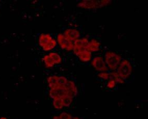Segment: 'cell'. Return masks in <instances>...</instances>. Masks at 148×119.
<instances>
[{
  "label": "cell",
  "mask_w": 148,
  "mask_h": 119,
  "mask_svg": "<svg viewBox=\"0 0 148 119\" xmlns=\"http://www.w3.org/2000/svg\"><path fill=\"white\" fill-rule=\"evenodd\" d=\"M121 59V56L112 52H108L105 55L106 64L112 70H114L118 68Z\"/></svg>",
  "instance_id": "cell-1"
},
{
  "label": "cell",
  "mask_w": 148,
  "mask_h": 119,
  "mask_svg": "<svg viewBox=\"0 0 148 119\" xmlns=\"http://www.w3.org/2000/svg\"><path fill=\"white\" fill-rule=\"evenodd\" d=\"M111 2V1H95L88 0L83 1L77 4L79 8H101L108 5Z\"/></svg>",
  "instance_id": "cell-2"
},
{
  "label": "cell",
  "mask_w": 148,
  "mask_h": 119,
  "mask_svg": "<svg viewBox=\"0 0 148 119\" xmlns=\"http://www.w3.org/2000/svg\"><path fill=\"white\" fill-rule=\"evenodd\" d=\"M132 66L130 62L127 60H124L119 65L117 73L124 80L130 76L132 72Z\"/></svg>",
  "instance_id": "cell-3"
},
{
  "label": "cell",
  "mask_w": 148,
  "mask_h": 119,
  "mask_svg": "<svg viewBox=\"0 0 148 119\" xmlns=\"http://www.w3.org/2000/svg\"><path fill=\"white\" fill-rule=\"evenodd\" d=\"M74 53L79 59L84 62H88L92 58V53L87 51L86 48H77L73 47Z\"/></svg>",
  "instance_id": "cell-4"
},
{
  "label": "cell",
  "mask_w": 148,
  "mask_h": 119,
  "mask_svg": "<svg viewBox=\"0 0 148 119\" xmlns=\"http://www.w3.org/2000/svg\"><path fill=\"white\" fill-rule=\"evenodd\" d=\"M57 41L59 45L62 49L66 51H71L73 50V43L71 41L68 40L63 34L59 33L57 36Z\"/></svg>",
  "instance_id": "cell-5"
},
{
  "label": "cell",
  "mask_w": 148,
  "mask_h": 119,
  "mask_svg": "<svg viewBox=\"0 0 148 119\" xmlns=\"http://www.w3.org/2000/svg\"><path fill=\"white\" fill-rule=\"evenodd\" d=\"M49 96L52 99H61L66 95V91L64 86H59L55 89H51Z\"/></svg>",
  "instance_id": "cell-6"
},
{
  "label": "cell",
  "mask_w": 148,
  "mask_h": 119,
  "mask_svg": "<svg viewBox=\"0 0 148 119\" xmlns=\"http://www.w3.org/2000/svg\"><path fill=\"white\" fill-rule=\"evenodd\" d=\"M92 66L97 71H107L108 70L106 63L102 57H95L92 59Z\"/></svg>",
  "instance_id": "cell-7"
},
{
  "label": "cell",
  "mask_w": 148,
  "mask_h": 119,
  "mask_svg": "<svg viewBox=\"0 0 148 119\" xmlns=\"http://www.w3.org/2000/svg\"><path fill=\"white\" fill-rule=\"evenodd\" d=\"M64 36L68 40L71 41L76 40L80 36L79 31L76 29H67L64 32Z\"/></svg>",
  "instance_id": "cell-8"
},
{
  "label": "cell",
  "mask_w": 148,
  "mask_h": 119,
  "mask_svg": "<svg viewBox=\"0 0 148 119\" xmlns=\"http://www.w3.org/2000/svg\"><path fill=\"white\" fill-rule=\"evenodd\" d=\"M53 39L51 36L49 34H42L38 39V42L42 47L47 45Z\"/></svg>",
  "instance_id": "cell-9"
},
{
  "label": "cell",
  "mask_w": 148,
  "mask_h": 119,
  "mask_svg": "<svg viewBox=\"0 0 148 119\" xmlns=\"http://www.w3.org/2000/svg\"><path fill=\"white\" fill-rule=\"evenodd\" d=\"M88 44H89V42L87 39H77L74 41L73 47L77 48H86V49Z\"/></svg>",
  "instance_id": "cell-10"
},
{
  "label": "cell",
  "mask_w": 148,
  "mask_h": 119,
  "mask_svg": "<svg viewBox=\"0 0 148 119\" xmlns=\"http://www.w3.org/2000/svg\"><path fill=\"white\" fill-rule=\"evenodd\" d=\"M100 45V44L99 43L97 40L93 39L90 42H89V44L87 46V50L89 52H97L99 51V50Z\"/></svg>",
  "instance_id": "cell-11"
},
{
  "label": "cell",
  "mask_w": 148,
  "mask_h": 119,
  "mask_svg": "<svg viewBox=\"0 0 148 119\" xmlns=\"http://www.w3.org/2000/svg\"><path fill=\"white\" fill-rule=\"evenodd\" d=\"M58 78H59V76H51L48 78L47 82L50 89H55V88H56L57 87L59 86L58 84Z\"/></svg>",
  "instance_id": "cell-12"
},
{
  "label": "cell",
  "mask_w": 148,
  "mask_h": 119,
  "mask_svg": "<svg viewBox=\"0 0 148 119\" xmlns=\"http://www.w3.org/2000/svg\"><path fill=\"white\" fill-rule=\"evenodd\" d=\"M109 79H112L118 83H124V80L118 74L117 72H112L109 74Z\"/></svg>",
  "instance_id": "cell-13"
},
{
  "label": "cell",
  "mask_w": 148,
  "mask_h": 119,
  "mask_svg": "<svg viewBox=\"0 0 148 119\" xmlns=\"http://www.w3.org/2000/svg\"><path fill=\"white\" fill-rule=\"evenodd\" d=\"M56 41L54 39H53L51 40V41L47 45L44 46L43 47H42V48H43V50L44 51H51L52 50H53L56 46Z\"/></svg>",
  "instance_id": "cell-14"
},
{
  "label": "cell",
  "mask_w": 148,
  "mask_h": 119,
  "mask_svg": "<svg viewBox=\"0 0 148 119\" xmlns=\"http://www.w3.org/2000/svg\"><path fill=\"white\" fill-rule=\"evenodd\" d=\"M49 55L52 59V60L55 64H59L61 63L62 59L61 57L58 54L56 53H51L49 54Z\"/></svg>",
  "instance_id": "cell-15"
},
{
  "label": "cell",
  "mask_w": 148,
  "mask_h": 119,
  "mask_svg": "<svg viewBox=\"0 0 148 119\" xmlns=\"http://www.w3.org/2000/svg\"><path fill=\"white\" fill-rule=\"evenodd\" d=\"M44 61L45 66L47 68H51L55 65V63L49 55H46L44 57Z\"/></svg>",
  "instance_id": "cell-16"
},
{
  "label": "cell",
  "mask_w": 148,
  "mask_h": 119,
  "mask_svg": "<svg viewBox=\"0 0 148 119\" xmlns=\"http://www.w3.org/2000/svg\"><path fill=\"white\" fill-rule=\"evenodd\" d=\"M62 103H63V105L64 107H68L71 105L73 99L71 97L67 96V95H65L63 97L61 98Z\"/></svg>",
  "instance_id": "cell-17"
},
{
  "label": "cell",
  "mask_w": 148,
  "mask_h": 119,
  "mask_svg": "<svg viewBox=\"0 0 148 119\" xmlns=\"http://www.w3.org/2000/svg\"><path fill=\"white\" fill-rule=\"evenodd\" d=\"M77 89L76 86H74V87L70 89L69 90L66 91V95L71 97L72 98H74V97L77 96Z\"/></svg>",
  "instance_id": "cell-18"
},
{
  "label": "cell",
  "mask_w": 148,
  "mask_h": 119,
  "mask_svg": "<svg viewBox=\"0 0 148 119\" xmlns=\"http://www.w3.org/2000/svg\"><path fill=\"white\" fill-rule=\"evenodd\" d=\"M54 107L57 109H61L64 107L61 99H54L53 101Z\"/></svg>",
  "instance_id": "cell-19"
},
{
  "label": "cell",
  "mask_w": 148,
  "mask_h": 119,
  "mask_svg": "<svg viewBox=\"0 0 148 119\" xmlns=\"http://www.w3.org/2000/svg\"><path fill=\"white\" fill-rule=\"evenodd\" d=\"M67 81L68 80L66 79V78L64 76H59L58 80V84L59 86H64L66 84Z\"/></svg>",
  "instance_id": "cell-20"
},
{
  "label": "cell",
  "mask_w": 148,
  "mask_h": 119,
  "mask_svg": "<svg viewBox=\"0 0 148 119\" xmlns=\"http://www.w3.org/2000/svg\"><path fill=\"white\" fill-rule=\"evenodd\" d=\"M74 86H75V84L73 82L71 81H68L66 82V84L64 85V87L66 89V91H68L70 89L74 87Z\"/></svg>",
  "instance_id": "cell-21"
},
{
  "label": "cell",
  "mask_w": 148,
  "mask_h": 119,
  "mask_svg": "<svg viewBox=\"0 0 148 119\" xmlns=\"http://www.w3.org/2000/svg\"><path fill=\"white\" fill-rule=\"evenodd\" d=\"M59 117L60 119H72L71 116L66 112L61 113Z\"/></svg>",
  "instance_id": "cell-22"
},
{
  "label": "cell",
  "mask_w": 148,
  "mask_h": 119,
  "mask_svg": "<svg viewBox=\"0 0 148 119\" xmlns=\"http://www.w3.org/2000/svg\"><path fill=\"white\" fill-rule=\"evenodd\" d=\"M116 82L114 80L112 79H110L109 82L107 84V87L109 89H113L115 86Z\"/></svg>",
  "instance_id": "cell-23"
},
{
  "label": "cell",
  "mask_w": 148,
  "mask_h": 119,
  "mask_svg": "<svg viewBox=\"0 0 148 119\" xmlns=\"http://www.w3.org/2000/svg\"><path fill=\"white\" fill-rule=\"evenodd\" d=\"M98 76L100 78L104 79V80L109 79V74L106 73V72H102V73L99 74Z\"/></svg>",
  "instance_id": "cell-24"
},
{
  "label": "cell",
  "mask_w": 148,
  "mask_h": 119,
  "mask_svg": "<svg viewBox=\"0 0 148 119\" xmlns=\"http://www.w3.org/2000/svg\"><path fill=\"white\" fill-rule=\"evenodd\" d=\"M53 119H60L59 117H57V116H55V117H54L53 118Z\"/></svg>",
  "instance_id": "cell-25"
},
{
  "label": "cell",
  "mask_w": 148,
  "mask_h": 119,
  "mask_svg": "<svg viewBox=\"0 0 148 119\" xmlns=\"http://www.w3.org/2000/svg\"><path fill=\"white\" fill-rule=\"evenodd\" d=\"M0 119H8V118H5V117H2V118H1Z\"/></svg>",
  "instance_id": "cell-26"
},
{
  "label": "cell",
  "mask_w": 148,
  "mask_h": 119,
  "mask_svg": "<svg viewBox=\"0 0 148 119\" xmlns=\"http://www.w3.org/2000/svg\"><path fill=\"white\" fill-rule=\"evenodd\" d=\"M78 119V118H73V119Z\"/></svg>",
  "instance_id": "cell-27"
}]
</instances>
